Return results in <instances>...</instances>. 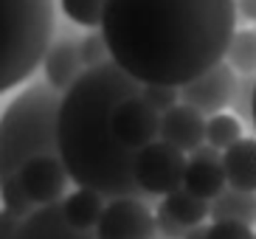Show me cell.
Masks as SVG:
<instances>
[{"label": "cell", "mask_w": 256, "mask_h": 239, "mask_svg": "<svg viewBox=\"0 0 256 239\" xmlns=\"http://www.w3.org/2000/svg\"><path fill=\"white\" fill-rule=\"evenodd\" d=\"M14 239H98L93 231H76L65 220L62 202L56 206H40L34 214L20 222V231Z\"/></svg>", "instance_id": "7c38bea8"}, {"label": "cell", "mask_w": 256, "mask_h": 239, "mask_svg": "<svg viewBox=\"0 0 256 239\" xmlns=\"http://www.w3.org/2000/svg\"><path fill=\"white\" fill-rule=\"evenodd\" d=\"M62 93L51 84H31L3 110L0 169L3 180H17L20 169L37 155H60Z\"/></svg>", "instance_id": "3957f363"}, {"label": "cell", "mask_w": 256, "mask_h": 239, "mask_svg": "<svg viewBox=\"0 0 256 239\" xmlns=\"http://www.w3.org/2000/svg\"><path fill=\"white\" fill-rule=\"evenodd\" d=\"M236 14L256 22V0H236Z\"/></svg>", "instance_id": "484cf974"}, {"label": "cell", "mask_w": 256, "mask_h": 239, "mask_svg": "<svg viewBox=\"0 0 256 239\" xmlns=\"http://www.w3.org/2000/svg\"><path fill=\"white\" fill-rule=\"evenodd\" d=\"M226 186H228V178H226V169H222V150L211 146V144L197 146L188 158L183 188H188L192 194L211 202L214 197L226 192Z\"/></svg>", "instance_id": "30bf717a"}, {"label": "cell", "mask_w": 256, "mask_h": 239, "mask_svg": "<svg viewBox=\"0 0 256 239\" xmlns=\"http://www.w3.org/2000/svg\"><path fill=\"white\" fill-rule=\"evenodd\" d=\"M183 239H208V228H206V225H194V228H188L186 231Z\"/></svg>", "instance_id": "4316f807"}, {"label": "cell", "mask_w": 256, "mask_h": 239, "mask_svg": "<svg viewBox=\"0 0 256 239\" xmlns=\"http://www.w3.org/2000/svg\"><path fill=\"white\" fill-rule=\"evenodd\" d=\"M155 217H158V231L164 234L166 239H178V236L183 239V236H186V231H188V228H186V225H180V222H178V220H174L172 214H169V211L164 208V206L158 208V214H155Z\"/></svg>", "instance_id": "d4e9b609"}, {"label": "cell", "mask_w": 256, "mask_h": 239, "mask_svg": "<svg viewBox=\"0 0 256 239\" xmlns=\"http://www.w3.org/2000/svg\"><path fill=\"white\" fill-rule=\"evenodd\" d=\"M79 54H82L84 68H98V65H104V62L113 60L102 28L93 31V34H88V37H82V42H79Z\"/></svg>", "instance_id": "44dd1931"}, {"label": "cell", "mask_w": 256, "mask_h": 239, "mask_svg": "<svg viewBox=\"0 0 256 239\" xmlns=\"http://www.w3.org/2000/svg\"><path fill=\"white\" fill-rule=\"evenodd\" d=\"M208 239H256V234L250 231V225L226 220V222L208 225Z\"/></svg>", "instance_id": "cb8c5ba5"}, {"label": "cell", "mask_w": 256, "mask_h": 239, "mask_svg": "<svg viewBox=\"0 0 256 239\" xmlns=\"http://www.w3.org/2000/svg\"><path fill=\"white\" fill-rule=\"evenodd\" d=\"M160 206H164V208L169 211L180 225H186V228L203 225V220L211 217V202L203 200V197H197V194H192L188 188H178V192H172L169 197H164Z\"/></svg>", "instance_id": "e0dca14e"}, {"label": "cell", "mask_w": 256, "mask_h": 239, "mask_svg": "<svg viewBox=\"0 0 256 239\" xmlns=\"http://www.w3.org/2000/svg\"><path fill=\"white\" fill-rule=\"evenodd\" d=\"M242 138V127L240 121L234 118V116H226V112H217V116H211L208 118V127H206V144L211 146H217V150L226 152L228 146Z\"/></svg>", "instance_id": "ffe728a7"}, {"label": "cell", "mask_w": 256, "mask_h": 239, "mask_svg": "<svg viewBox=\"0 0 256 239\" xmlns=\"http://www.w3.org/2000/svg\"><path fill=\"white\" fill-rule=\"evenodd\" d=\"M236 70L228 65L226 60L217 62L214 68H208L206 74H200L197 79H192L188 84L180 88V102L188 107L200 110L203 116H217L222 112V107H228L234 102V90H236Z\"/></svg>", "instance_id": "52a82bcc"}, {"label": "cell", "mask_w": 256, "mask_h": 239, "mask_svg": "<svg viewBox=\"0 0 256 239\" xmlns=\"http://www.w3.org/2000/svg\"><path fill=\"white\" fill-rule=\"evenodd\" d=\"M228 186L240 192H256V135H245L222 152Z\"/></svg>", "instance_id": "5bb4252c"}, {"label": "cell", "mask_w": 256, "mask_h": 239, "mask_svg": "<svg viewBox=\"0 0 256 239\" xmlns=\"http://www.w3.org/2000/svg\"><path fill=\"white\" fill-rule=\"evenodd\" d=\"M146 102L158 112H166L172 110L178 104V98H180V88H174V84H144V93H141Z\"/></svg>", "instance_id": "603a6c76"}, {"label": "cell", "mask_w": 256, "mask_h": 239, "mask_svg": "<svg viewBox=\"0 0 256 239\" xmlns=\"http://www.w3.org/2000/svg\"><path fill=\"white\" fill-rule=\"evenodd\" d=\"M236 0H107L110 56L141 84L183 88L226 60Z\"/></svg>", "instance_id": "6da1fadb"}, {"label": "cell", "mask_w": 256, "mask_h": 239, "mask_svg": "<svg viewBox=\"0 0 256 239\" xmlns=\"http://www.w3.org/2000/svg\"><path fill=\"white\" fill-rule=\"evenodd\" d=\"M42 68H46V82L51 84V88H56L60 93H65V90L88 70L84 62H82V54H79V42H74V40H60V42H54L51 51L46 54Z\"/></svg>", "instance_id": "4fadbf2b"}, {"label": "cell", "mask_w": 256, "mask_h": 239, "mask_svg": "<svg viewBox=\"0 0 256 239\" xmlns=\"http://www.w3.org/2000/svg\"><path fill=\"white\" fill-rule=\"evenodd\" d=\"M104 208H107L104 194H98L93 188H76L70 197L62 200L65 220L74 225L76 231H93V228H98Z\"/></svg>", "instance_id": "9a60e30c"}, {"label": "cell", "mask_w": 256, "mask_h": 239, "mask_svg": "<svg viewBox=\"0 0 256 239\" xmlns=\"http://www.w3.org/2000/svg\"><path fill=\"white\" fill-rule=\"evenodd\" d=\"M54 0H3V90L26 82L51 51Z\"/></svg>", "instance_id": "277c9868"}, {"label": "cell", "mask_w": 256, "mask_h": 239, "mask_svg": "<svg viewBox=\"0 0 256 239\" xmlns=\"http://www.w3.org/2000/svg\"><path fill=\"white\" fill-rule=\"evenodd\" d=\"M20 183H23L26 194L31 197L34 206H56L62 202L65 186H68V169L62 164L60 155H37L20 169Z\"/></svg>", "instance_id": "9c48e42d"}, {"label": "cell", "mask_w": 256, "mask_h": 239, "mask_svg": "<svg viewBox=\"0 0 256 239\" xmlns=\"http://www.w3.org/2000/svg\"><path fill=\"white\" fill-rule=\"evenodd\" d=\"M144 84L113 60L88 68L65 93L60 107V158L79 188L110 197H144L136 180V150H127L113 132V110Z\"/></svg>", "instance_id": "7a4b0ae2"}, {"label": "cell", "mask_w": 256, "mask_h": 239, "mask_svg": "<svg viewBox=\"0 0 256 239\" xmlns=\"http://www.w3.org/2000/svg\"><path fill=\"white\" fill-rule=\"evenodd\" d=\"M254 96H256V76H242L234 90V112L245 121H254Z\"/></svg>", "instance_id": "7402d4cb"}, {"label": "cell", "mask_w": 256, "mask_h": 239, "mask_svg": "<svg viewBox=\"0 0 256 239\" xmlns=\"http://www.w3.org/2000/svg\"><path fill=\"white\" fill-rule=\"evenodd\" d=\"M186 166L188 158L178 146L166 141H152L144 150L136 152V180L146 194H164L183 188L186 183Z\"/></svg>", "instance_id": "5b68a950"}, {"label": "cell", "mask_w": 256, "mask_h": 239, "mask_svg": "<svg viewBox=\"0 0 256 239\" xmlns=\"http://www.w3.org/2000/svg\"><path fill=\"white\" fill-rule=\"evenodd\" d=\"M250 127L256 130V96H254V121H250Z\"/></svg>", "instance_id": "83f0119b"}, {"label": "cell", "mask_w": 256, "mask_h": 239, "mask_svg": "<svg viewBox=\"0 0 256 239\" xmlns=\"http://www.w3.org/2000/svg\"><path fill=\"white\" fill-rule=\"evenodd\" d=\"M211 220L214 222H245L254 225L256 222V197L254 192H240V188H226L220 197L211 200Z\"/></svg>", "instance_id": "2e32d148"}, {"label": "cell", "mask_w": 256, "mask_h": 239, "mask_svg": "<svg viewBox=\"0 0 256 239\" xmlns=\"http://www.w3.org/2000/svg\"><path fill=\"white\" fill-rule=\"evenodd\" d=\"M60 6H62V12L68 14V20H74L76 26L102 28L107 0H60Z\"/></svg>", "instance_id": "d6986e66"}, {"label": "cell", "mask_w": 256, "mask_h": 239, "mask_svg": "<svg viewBox=\"0 0 256 239\" xmlns=\"http://www.w3.org/2000/svg\"><path fill=\"white\" fill-rule=\"evenodd\" d=\"M160 116L144 96H132L113 110V132L127 150H144L160 138Z\"/></svg>", "instance_id": "ba28073f"}, {"label": "cell", "mask_w": 256, "mask_h": 239, "mask_svg": "<svg viewBox=\"0 0 256 239\" xmlns=\"http://www.w3.org/2000/svg\"><path fill=\"white\" fill-rule=\"evenodd\" d=\"M206 127L208 118L203 112L180 102L160 116V141L178 146L180 152H194L206 144Z\"/></svg>", "instance_id": "8fae6325"}, {"label": "cell", "mask_w": 256, "mask_h": 239, "mask_svg": "<svg viewBox=\"0 0 256 239\" xmlns=\"http://www.w3.org/2000/svg\"><path fill=\"white\" fill-rule=\"evenodd\" d=\"M226 62L234 70H240L242 76L256 74V28H245L234 34L228 54H226Z\"/></svg>", "instance_id": "ac0fdd59"}, {"label": "cell", "mask_w": 256, "mask_h": 239, "mask_svg": "<svg viewBox=\"0 0 256 239\" xmlns=\"http://www.w3.org/2000/svg\"><path fill=\"white\" fill-rule=\"evenodd\" d=\"M158 231V217L141 197H116L107 202L102 222L96 228L98 239H152Z\"/></svg>", "instance_id": "8992f818"}]
</instances>
